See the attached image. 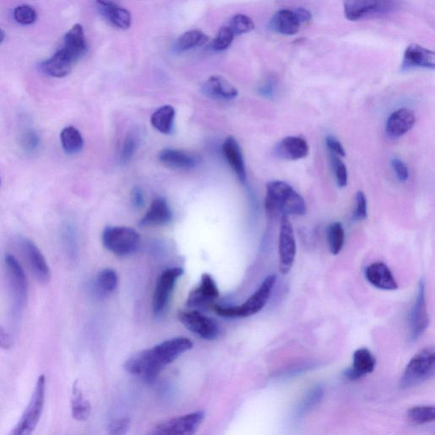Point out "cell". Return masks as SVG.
Here are the masks:
<instances>
[{
	"label": "cell",
	"instance_id": "obj_20",
	"mask_svg": "<svg viewBox=\"0 0 435 435\" xmlns=\"http://www.w3.org/2000/svg\"><path fill=\"white\" fill-rule=\"evenodd\" d=\"M365 274L368 282L379 290L393 291L398 288V283L390 268L382 262L371 264L365 269Z\"/></svg>",
	"mask_w": 435,
	"mask_h": 435
},
{
	"label": "cell",
	"instance_id": "obj_7",
	"mask_svg": "<svg viewBox=\"0 0 435 435\" xmlns=\"http://www.w3.org/2000/svg\"><path fill=\"white\" fill-rule=\"evenodd\" d=\"M104 246L118 256L130 255L136 251L140 244V236L136 230L129 227H107L102 235Z\"/></svg>",
	"mask_w": 435,
	"mask_h": 435
},
{
	"label": "cell",
	"instance_id": "obj_26",
	"mask_svg": "<svg viewBox=\"0 0 435 435\" xmlns=\"http://www.w3.org/2000/svg\"><path fill=\"white\" fill-rule=\"evenodd\" d=\"M172 212L168 204L163 198L154 199L148 213L141 221L143 226H157L168 224L172 219Z\"/></svg>",
	"mask_w": 435,
	"mask_h": 435
},
{
	"label": "cell",
	"instance_id": "obj_42",
	"mask_svg": "<svg viewBox=\"0 0 435 435\" xmlns=\"http://www.w3.org/2000/svg\"><path fill=\"white\" fill-rule=\"evenodd\" d=\"M367 216V202L364 192L359 191L356 195V209L355 219L363 221Z\"/></svg>",
	"mask_w": 435,
	"mask_h": 435
},
{
	"label": "cell",
	"instance_id": "obj_47",
	"mask_svg": "<svg viewBox=\"0 0 435 435\" xmlns=\"http://www.w3.org/2000/svg\"><path fill=\"white\" fill-rule=\"evenodd\" d=\"M326 143L331 152L333 153L335 156L345 157L346 152L344 146L342 145L336 138L333 136L327 137Z\"/></svg>",
	"mask_w": 435,
	"mask_h": 435
},
{
	"label": "cell",
	"instance_id": "obj_25",
	"mask_svg": "<svg viewBox=\"0 0 435 435\" xmlns=\"http://www.w3.org/2000/svg\"><path fill=\"white\" fill-rule=\"evenodd\" d=\"M222 151L230 166L236 173L238 178H239L241 182H245L246 180H247V173H246L242 149L236 139L233 137L227 138L222 145Z\"/></svg>",
	"mask_w": 435,
	"mask_h": 435
},
{
	"label": "cell",
	"instance_id": "obj_24",
	"mask_svg": "<svg viewBox=\"0 0 435 435\" xmlns=\"http://www.w3.org/2000/svg\"><path fill=\"white\" fill-rule=\"evenodd\" d=\"M63 48L76 63L86 55L88 52V44L82 25L76 24L65 33Z\"/></svg>",
	"mask_w": 435,
	"mask_h": 435
},
{
	"label": "cell",
	"instance_id": "obj_50",
	"mask_svg": "<svg viewBox=\"0 0 435 435\" xmlns=\"http://www.w3.org/2000/svg\"><path fill=\"white\" fill-rule=\"evenodd\" d=\"M294 13L296 15H297V17L299 18V20L300 23H301V24H303V23L309 22L312 17L310 11L307 9H305V8H298V9H296L294 10Z\"/></svg>",
	"mask_w": 435,
	"mask_h": 435
},
{
	"label": "cell",
	"instance_id": "obj_51",
	"mask_svg": "<svg viewBox=\"0 0 435 435\" xmlns=\"http://www.w3.org/2000/svg\"><path fill=\"white\" fill-rule=\"evenodd\" d=\"M98 5L103 8H109L113 6H119V3H120V0H96Z\"/></svg>",
	"mask_w": 435,
	"mask_h": 435
},
{
	"label": "cell",
	"instance_id": "obj_43",
	"mask_svg": "<svg viewBox=\"0 0 435 435\" xmlns=\"http://www.w3.org/2000/svg\"><path fill=\"white\" fill-rule=\"evenodd\" d=\"M392 167L394 168L396 177L400 182H406L409 178V169L403 161L395 159L392 160Z\"/></svg>",
	"mask_w": 435,
	"mask_h": 435
},
{
	"label": "cell",
	"instance_id": "obj_12",
	"mask_svg": "<svg viewBox=\"0 0 435 435\" xmlns=\"http://www.w3.org/2000/svg\"><path fill=\"white\" fill-rule=\"evenodd\" d=\"M183 273V269L179 267L168 269L161 273L153 297L152 306L155 314H160L165 310L177 280Z\"/></svg>",
	"mask_w": 435,
	"mask_h": 435
},
{
	"label": "cell",
	"instance_id": "obj_46",
	"mask_svg": "<svg viewBox=\"0 0 435 435\" xmlns=\"http://www.w3.org/2000/svg\"><path fill=\"white\" fill-rule=\"evenodd\" d=\"M63 238L64 244L65 248H67L68 252L71 256H74V254L76 253V242L74 235H73L72 230L70 226L65 227Z\"/></svg>",
	"mask_w": 435,
	"mask_h": 435
},
{
	"label": "cell",
	"instance_id": "obj_18",
	"mask_svg": "<svg viewBox=\"0 0 435 435\" xmlns=\"http://www.w3.org/2000/svg\"><path fill=\"white\" fill-rule=\"evenodd\" d=\"M203 93L215 101L227 102L237 97L238 91L221 76L214 75L204 83Z\"/></svg>",
	"mask_w": 435,
	"mask_h": 435
},
{
	"label": "cell",
	"instance_id": "obj_53",
	"mask_svg": "<svg viewBox=\"0 0 435 435\" xmlns=\"http://www.w3.org/2000/svg\"><path fill=\"white\" fill-rule=\"evenodd\" d=\"M5 38H6L5 32H3L2 29H0V44L2 43L3 40H5Z\"/></svg>",
	"mask_w": 435,
	"mask_h": 435
},
{
	"label": "cell",
	"instance_id": "obj_23",
	"mask_svg": "<svg viewBox=\"0 0 435 435\" xmlns=\"http://www.w3.org/2000/svg\"><path fill=\"white\" fill-rule=\"evenodd\" d=\"M300 23L294 10L283 9L277 11L269 22V28L283 35H294L298 33Z\"/></svg>",
	"mask_w": 435,
	"mask_h": 435
},
{
	"label": "cell",
	"instance_id": "obj_19",
	"mask_svg": "<svg viewBox=\"0 0 435 435\" xmlns=\"http://www.w3.org/2000/svg\"><path fill=\"white\" fill-rule=\"evenodd\" d=\"M416 122L413 111L402 109L395 111L386 122V133L391 138H400L409 132Z\"/></svg>",
	"mask_w": 435,
	"mask_h": 435
},
{
	"label": "cell",
	"instance_id": "obj_34",
	"mask_svg": "<svg viewBox=\"0 0 435 435\" xmlns=\"http://www.w3.org/2000/svg\"><path fill=\"white\" fill-rule=\"evenodd\" d=\"M118 282V276L113 269H103L95 280L96 291L102 295L109 294L116 290Z\"/></svg>",
	"mask_w": 435,
	"mask_h": 435
},
{
	"label": "cell",
	"instance_id": "obj_4",
	"mask_svg": "<svg viewBox=\"0 0 435 435\" xmlns=\"http://www.w3.org/2000/svg\"><path fill=\"white\" fill-rule=\"evenodd\" d=\"M435 373V352L432 346L422 349L411 358L404 371L400 387L410 388L433 379Z\"/></svg>",
	"mask_w": 435,
	"mask_h": 435
},
{
	"label": "cell",
	"instance_id": "obj_30",
	"mask_svg": "<svg viewBox=\"0 0 435 435\" xmlns=\"http://www.w3.org/2000/svg\"><path fill=\"white\" fill-rule=\"evenodd\" d=\"M61 142L64 152L68 155L79 153L84 146L82 134L72 126L65 127L61 133Z\"/></svg>",
	"mask_w": 435,
	"mask_h": 435
},
{
	"label": "cell",
	"instance_id": "obj_1",
	"mask_svg": "<svg viewBox=\"0 0 435 435\" xmlns=\"http://www.w3.org/2000/svg\"><path fill=\"white\" fill-rule=\"evenodd\" d=\"M192 346L193 344L187 338L164 341L129 358L125 363V370L130 374L143 377L148 383H153L166 365L192 349Z\"/></svg>",
	"mask_w": 435,
	"mask_h": 435
},
{
	"label": "cell",
	"instance_id": "obj_33",
	"mask_svg": "<svg viewBox=\"0 0 435 435\" xmlns=\"http://www.w3.org/2000/svg\"><path fill=\"white\" fill-rule=\"evenodd\" d=\"M407 420L415 425H422L435 420L434 406H417L411 407L406 413Z\"/></svg>",
	"mask_w": 435,
	"mask_h": 435
},
{
	"label": "cell",
	"instance_id": "obj_28",
	"mask_svg": "<svg viewBox=\"0 0 435 435\" xmlns=\"http://www.w3.org/2000/svg\"><path fill=\"white\" fill-rule=\"evenodd\" d=\"M175 111L171 106H164L152 114L151 122L154 128L163 134L172 132Z\"/></svg>",
	"mask_w": 435,
	"mask_h": 435
},
{
	"label": "cell",
	"instance_id": "obj_44",
	"mask_svg": "<svg viewBox=\"0 0 435 435\" xmlns=\"http://www.w3.org/2000/svg\"><path fill=\"white\" fill-rule=\"evenodd\" d=\"M136 148V142L134 136H128L125 139L124 146L122 150V161L124 163L128 161L134 155Z\"/></svg>",
	"mask_w": 435,
	"mask_h": 435
},
{
	"label": "cell",
	"instance_id": "obj_40",
	"mask_svg": "<svg viewBox=\"0 0 435 435\" xmlns=\"http://www.w3.org/2000/svg\"><path fill=\"white\" fill-rule=\"evenodd\" d=\"M20 141L22 149L26 152H35L40 145V136L32 129L23 131Z\"/></svg>",
	"mask_w": 435,
	"mask_h": 435
},
{
	"label": "cell",
	"instance_id": "obj_39",
	"mask_svg": "<svg viewBox=\"0 0 435 435\" xmlns=\"http://www.w3.org/2000/svg\"><path fill=\"white\" fill-rule=\"evenodd\" d=\"M37 13L32 6L23 5L15 8L14 18L19 24L29 26L33 24L37 20Z\"/></svg>",
	"mask_w": 435,
	"mask_h": 435
},
{
	"label": "cell",
	"instance_id": "obj_45",
	"mask_svg": "<svg viewBox=\"0 0 435 435\" xmlns=\"http://www.w3.org/2000/svg\"><path fill=\"white\" fill-rule=\"evenodd\" d=\"M130 422L129 419H120V420L114 421L109 426V433L111 434L121 435L127 433L129 430Z\"/></svg>",
	"mask_w": 435,
	"mask_h": 435
},
{
	"label": "cell",
	"instance_id": "obj_52",
	"mask_svg": "<svg viewBox=\"0 0 435 435\" xmlns=\"http://www.w3.org/2000/svg\"><path fill=\"white\" fill-rule=\"evenodd\" d=\"M273 90H274V83H273V80L269 81V83L264 84V86L261 88L262 93L264 95H271L273 93Z\"/></svg>",
	"mask_w": 435,
	"mask_h": 435
},
{
	"label": "cell",
	"instance_id": "obj_38",
	"mask_svg": "<svg viewBox=\"0 0 435 435\" xmlns=\"http://www.w3.org/2000/svg\"><path fill=\"white\" fill-rule=\"evenodd\" d=\"M235 36L236 35L229 26H222L213 42V49L216 52L225 51L232 44Z\"/></svg>",
	"mask_w": 435,
	"mask_h": 435
},
{
	"label": "cell",
	"instance_id": "obj_27",
	"mask_svg": "<svg viewBox=\"0 0 435 435\" xmlns=\"http://www.w3.org/2000/svg\"><path fill=\"white\" fill-rule=\"evenodd\" d=\"M159 160L165 166L179 171H189L198 164L193 156L175 149H165L161 151L159 153Z\"/></svg>",
	"mask_w": 435,
	"mask_h": 435
},
{
	"label": "cell",
	"instance_id": "obj_8",
	"mask_svg": "<svg viewBox=\"0 0 435 435\" xmlns=\"http://www.w3.org/2000/svg\"><path fill=\"white\" fill-rule=\"evenodd\" d=\"M5 264L13 297L15 315H19L24 309L26 300H28V279H26L24 269L17 258L8 254L6 256Z\"/></svg>",
	"mask_w": 435,
	"mask_h": 435
},
{
	"label": "cell",
	"instance_id": "obj_41",
	"mask_svg": "<svg viewBox=\"0 0 435 435\" xmlns=\"http://www.w3.org/2000/svg\"><path fill=\"white\" fill-rule=\"evenodd\" d=\"M333 161L338 187H345L348 184L347 168H346L345 164L338 157L334 156Z\"/></svg>",
	"mask_w": 435,
	"mask_h": 435
},
{
	"label": "cell",
	"instance_id": "obj_9",
	"mask_svg": "<svg viewBox=\"0 0 435 435\" xmlns=\"http://www.w3.org/2000/svg\"><path fill=\"white\" fill-rule=\"evenodd\" d=\"M297 246L294 229L287 215H282L279 237L280 271L287 274L294 265Z\"/></svg>",
	"mask_w": 435,
	"mask_h": 435
},
{
	"label": "cell",
	"instance_id": "obj_36",
	"mask_svg": "<svg viewBox=\"0 0 435 435\" xmlns=\"http://www.w3.org/2000/svg\"><path fill=\"white\" fill-rule=\"evenodd\" d=\"M324 395V390L321 385L315 387L313 390H311L309 394L307 395L305 400H303L301 405L299 408L298 415L302 416L309 413L312 409H314L315 406H317Z\"/></svg>",
	"mask_w": 435,
	"mask_h": 435
},
{
	"label": "cell",
	"instance_id": "obj_2",
	"mask_svg": "<svg viewBox=\"0 0 435 435\" xmlns=\"http://www.w3.org/2000/svg\"><path fill=\"white\" fill-rule=\"evenodd\" d=\"M265 209L269 214L296 215L306 213V204L302 196L290 184L284 182H271L267 184Z\"/></svg>",
	"mask_w": 435,
	"mask_h": 435
},
{
	"label": "cell",
	"instance_id": "obj_49",
	"mask_svg": "<svg viewBox=\"0 0 435 435\" xmlns=\"http://www.w3.org/2000/svg\"><path fill=\"white\" fill-rule=\"evenodd\" d=\"M131 200L134 207L136 209H141L144 205V196L140 188H134L132 194H131Z\"/></svg>",
	"mask_w": 435,
	"mask_h": 435
},
{
	"label": "cell",
	"instance_id": "obj_14",
	"mask_svg": "<svg viewBox=\"0 0 435 435\" xmlns=\"http://www.w3.org/2000/svg\"><path fill=\"white\" fill-rule=\"evenodd\" d=\"M435 53L417 44H411L404 52L402 70L409 71L416 68L434 69Z\"/></svg>",
	"mask_w": 435,
	"mask_h": 435
},
{
	"label": "cell",
	"instance_id": "obj_5",
	"mask_svg": "<svg viewBox=\"0 0 435 435\" xmlns=\"http://www.w3.org/2000/svg\"><path fill=\"white\" fill-rule=\"evenodd\" d=\"M342 5L346 19L357 22L396 13L402 3L400 0H342Z\"/></svg>",
	"mask_w": 435,
	"mask_h": 435
},
{
	"label": "cell",
	"instance_id": "obj_17",
	"mask_svg": "<svg viewBox=\"0 0 435 435\" xmlns=\"http://www.w3.org/2000/svg\"><path fill=\"white\" fill-rule=\"evenodd\" d=\"M76 61L65 52V49L57 51L51 58L40 65L41 71L53 78L61 79L71 72Z\"/></svg>",
	"mask_w": 435,
	"mask_h": 435
},
{
	"label": "cell",
	"instance_id": "obj_48",
	"mask_svg": "<svg viewBox=\"0 0 435 435\" xmlns=\"http://www.w3.org/2000/svg\"><path fill=\"white\" fill-rule=\"evenodd\" d=\"M13 340L10 335L0 326V349H9L13 347Z\"/></svg>",
	"mask_w": 435,
	"mask_h": 435
},
{
	"label": "cell",
	"instance_id": "obj_21",
	"mask_svg": "<svg viewBox=\"0 0 435 435\" xmlns=\"http://www.w3.org/2000/svg\"><path fill=\"white\" fill-rule=\"evenodd\" d=\"M376 367V358L372 355L370 350L361 348L357 349L353 355V363L351 367L345 372L346 379L356 380L365 375L370 374L374 371Z\"/></svg>",
	"mask_w": 435,
	"mask_h": 435
},
{
	"label": "cell",
	"instance_id": "obj_6",
	"mask_svg": "<svg viewBox=\"0 0 435 435\" xmlns=\"http://www.w3.org/2000/svg\"><path fill=\"white\" fill-rule=\"evenodd\" d=\"M46 379L45 375L38 377L29 405L26 407L20 421L11 432L15 435H29L33 433L43 413L45 398Z\"/></svg>",
	"mask_w": 435,
	"mask_h": 435
},
{
	"label": "cell",
	"instance_id": "obj_15",
	"mask_svg": "<svg viewBox=\"0 0 435 435\" xmlns=\"http://www.w3.org/2000/svg\"><path fill=\"white\" fill-rule=\"evenodd\" d=\"M22 247L38 282L41 283H48L51 279V271H49V265L43 253L32 241L26 239V238L22 240Z\"/></svg>",
	"mask_w": 435,
	"mask_h": 435
},
{
	"label": "cell",
	"instance_id": "obj_54",
	"mask_svg": "<svg viewBox=\"0 0 435 435\" xmlns=\"http://www.w3.org/2000/svg\"><path fill=\"white\" fill-rule=\"evenodd\" d=\"M1 184H2V180H1V177H0V187H1Z\"/></svg>",
	"mask_w": 435,
	"mask_h": 435
},
{
	"label": "cell",
	"instance_id": "obj_22",
	"mask_svg": "<svg viewBox=\"0 0 435 435\" xmlns=\"http://www.w3.org/2000/svg\"><path fill=\"white\" fill-rule=\"evenodd\" d=\"M310 148L305 139L290 136L283 139L276 148V154L279 157L288 160L305 159L309 154Z\"/></svg>",
	"mask_w": 435,
	"mask_h": 435
},
{
	"label": "cell",
	"instance_id": "obj_32",
	"mask_svg": "<svg viewBox=\"0 0 435 435\" xmlns=\"http://www.w3.org/2000/svg\"><path fill=\"white\" fill-rule=\"evenodd\" d=\"M102 13L111 25L116 26L119 29L126 30L131 26V14L128 10L121 6H113L103 8Z\"/></svg>",
	"mask_w": 435,
	"mask_h": 435
},
{
	"label": "cell",
	"instance_id": "obj_29",
	"mask_svg": "<svg viewBox=\"0 0 435 435\" xmlns=\"http://www.w3.org/2000/svg\"><path fill=\"white\" fill-rule=\"evenodd\" d=\"M91 406L90 402L84 398L82 391L78 385L74 383L72 392V415L77 421H86L90 417Z\"/></svg>",
	"mask_w": 435,
	"mask_h": 435
},
{
	"label": "cell",
	"instance_id": "obj_3",
	"mask_svg": "<svg viewBox=\"0 0 435 435\" xmlns=\"http://www.w3.org/2000/svg\"><path fill=\"white\" fill-rule=\"evenodd\" d=\"M276 283V276L269 275L263 280L258 290L247 301L241 306L223 307L214 306V310L219 317L226 318H244L259 313L269 301Z\"/></svg>",
	"mask_w": 435,
	"mask_h": 435
},
{
	"label": "cell",
	"instance_id": "obj_31",
	"mask_svg": "<svg viewBox=\"0 0 435 435\" xmlns=\"http://www.w3.org/2000/svg\"><path fill=\"white\" fill-rule=\"evenodd\" d=\"M209 38L200 30H191L184 33L176 41L175 49L183 52L196 47H201L207 43Z\"/></svg>",
	"mask_w": 435,
	"mask_h": 435
},
{
	"label": "cell",
	"instance_id": "obj_13",
	"mask_svg": "<svg viewBox=\"0 0 435 435\" xmlns=\"http://www.w3.org/2000/svg\"><path fill=\"white\" fill-rule=\"evenodd\" d=\"M429 324L428 309L425 300V284L422 280L418 285L417 299L411 312L410 326L411 340H417L425 333Z\"/></svg>",
	"mask_w": 435,
	"mask_h": 435
},
{
	"label": "cell",
	"instance_id": "obj_10",
	"mask_svg": "<svg viewBox=\"0 0 435 435\" xmlns=\"http://www.w3.org/2000/svg\"><path fill=\"white\" fill-rule=\"evenodd\" d=\"M204 417L203 411L175 418L169 419L159 423L153 431V434L165 435H189L194 434L202 425Z\"/></svg>",
	"mask_w": 435,
	"mask_h": 435
},
{
	"label": "cell",
	"instance_id": "obj_11",
	"mask_svg": "<svg viewBox=\"0 0 435 435\" xmlns=\"http://www.w3.org/2000/svg\"><path fill=\"white\" fill-rule=\"evenodd\" d=\"M179 319L188 330L203 340L211 341L218 337L219 327L216 322L198 311L180 312Z\"/></svg>",
	"mask_w": 435,
	"mask_h": 435
},
{
	"label": "cell",
	"instance_id": "obj_16",
	"mask_svg": "<svg viewBox=\"0 0 435 435\" xmlns=\"http://www.w3.org/2000/svg\"><path fill=\"white\" fill-rule=\"evenodd\" d=\"M219 295V290L213 277L209 274H203L199 287L189 295L187 305L191 308L206 306L216 299Z\"/></svg>",
	"mask_w": 435,
	"mask_h": 435
},
{
	"label": "cell",
	"instance_id": "obj_35",
	"mask_svg": "<svg viewBox=\"0 0 435 435\" xmlns=\"http://www.w3.org/2000/svg\"><path fill=\"white\" fill-rule=\"evenodd\" d=\"M345 230L340 222H334L329 226L327 239H329V250L333 255L341 252L345 244Z\"/></svg>",
	"mask_w": 435,
	"mask_h": 435
},
{
	"label": "cell",
	"instance_id": "obj_37",
	"mask_svg": "<svg viewBox=\"0 0 435 435\" xmlns=\"http://www.w3.org/2000/svg\"><path fill=\"white\" fill-rule=\"evenodd\" d=\"M229 26L235 35L250 33L255 28L252 19L244 14L235 15L230 20Z\"/></svg>",
	"mask_w": 435,
	"mask_h": 435
}]
</instances>
